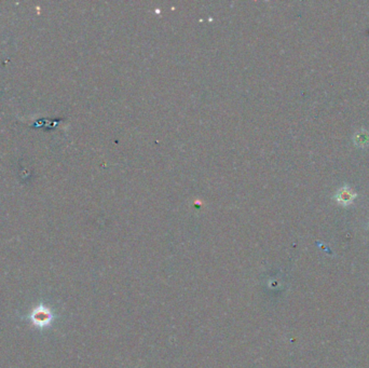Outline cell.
I'll use <instances>...</instances> for the list:
<instances>
[{
	"mask_svg": "<svg viewBox=\"0 0 369 368\" xmlns=\"http://www.w3.org/2000/svg\"><path fill=\"white\" fill-rule=\"evenodd\" d=\"M355 196H356L355 192H354L351 188H349L348 186H344L341 189H339L337 191L335 198L339 204L345 206V205H349L352 203Z\"/></svg>",
	"mask_w": 369,
	"mask_h": 368,
	"instance_id": "1",
	"label": "cell"
},
{
	"mask_svg": "<svg viewBox=\"0 0 369 368\" xmlns=\"http://www.w3.org/2000/svg\"><path fill=\"white\" fill-rule=\"evenodd\" d=\"M354 141L358 146H365L369 143V133L366 131H359L354 136Z\"/></svg>",
	"mask_w": 369,
	"mask_h": 368,
	"instance_id": "2",
	"label": "cell"
}]
</instances>
